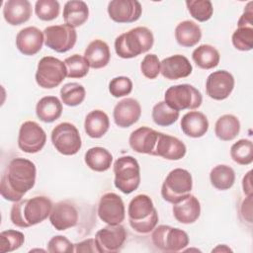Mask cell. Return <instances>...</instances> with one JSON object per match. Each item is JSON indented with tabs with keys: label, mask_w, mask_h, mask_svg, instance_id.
Instances as JSON below:
<instances>
[{
	"label": "cell",
	"mask_w": 253,
	"mask_h": 253,
	"mask_svg": "<svg viewBox=\"0 0 253 253\" xmlns=\"http://www.w3.org/2000/svg\"><path fill=\"white\" fill-rule=\"evenodd\" d=\"M142 74L148 79H154L160 73V61L156 54H146L140 63Z\"/></svg>",
	"instance_id": "obj_44"
},
{
	"label": "cell",
	"mask_w": 253,
	"mask_h": 253,
	"mask_svg": "<svg viewBox=\"0 0 253 253\" xmlns=\"http://www.w3.org/2000/svg\"><path fill=\"white\" fill-rule=\"evenodd\" d=\"M100 253H113L122 249L126 239V231L120 224H108L97 231L95 235Z\"/></svg>",
	"instance_id": "obj_14"
},
{
	"label": "cell",
	"mask_w": 253,
	"mask_h": 253,
	"mask_svg": "<svg viewBox=\"0 0 253 253\" xmlns=\"http://www.w3.org/2000/svg\"><path fill=\"white\" fill-rule=\"evenodd\" d=\"M141 13V5L136 0H113L108 4V14L116 23L135 22Z\"/></svg>",
	"instance_id": "obj_16"
},
{
	"label": "cell",
	"mask_w": 253,
	"mask_h": 253,
	"mask_svg": "<svg viewBox=\"0 0 253 253\" xmlns=\"http://www.w3.org/2000/svg\"><path fill=\"white\" fill-rule=\"evenodd\" d=\"M175 38L180 45L192 47L201 41L202 31L198 24L186 20L177 25L175 29Z\"/></svg>",
	"instance_id": "obj_29"
},
{
	"label": "cell",
	"mask_w": 253,
	"mask_h": 253,
	"mask_svg": "<svg viewBox=\"0 0 253 253\" xmlns=\"http://www.w3.org/2000/svg\"><path fill=\"white\" fill-rule=\"evenodd\" d=\"M193 188V179L186 169L176 168L166 176L162 188V198L171 204H175L188 196Z\"/></svg>",
	"instance_id": "obj_6"
},
{
	"label": "cell",
	"mask_w": 253,
	"mask_h": 253,
	"mask_svg": "<svg viewBox=\"0 0 253 253\" xmlns=\"http://www.w3.org/2000/svg\"><path fill=\"white\" fill-rule=\"evenodd\" d=\"M182 131L190 137L204 136L209 129L208 118L201 112L191 111L185 114L181 120Z\"/></svg>",
	"instance_id": "obj_25"
},
{
	"label": "cell",
	"mask_w": 253,
	"mask_h": 253,
	"mask_svg": "<svg viewBox=\"0 0 253 253\" xmlns=\"http://www.w3.org/2000/svg\"><path fill=\"white\" fill-rule=\"evenodd\" d=\"M141 115V107L137 100L126 98L114 108L113 117L115 124L120 127H129L135 124Z\"/></svg>",
	"instance_id": "obj_18"
},
{
	"label": "cell",
	"mask_w": 253,
	"mask_h": 253,
	"mask_svg": "<svg viewBox=\"0 0 253 253\" xmlns=\"http://www.w3.org/2000/svg\"><path fill=\"white\" fill-rule=\"evenodd\" d=\"M84 57L86 58L89 66L94 69H100L105 67L111 58V52L109 45L102 40L92 41L84 51Z\"/></svg>",
	"instance_id": "obj_26"
},
{
	"label": "cell",
	"mask_w": 253,
	"mask_h": 253,
	"mask_svg": "<svg viewBox=\"0 0 253 253\" xmlns=\"http://www.w3.org/2000/svg\"><path fill=\"white\" fill-rule=\"evenodd\" d=\"M172 211L177 221L190 224L199 218L201 214V205L195 196L189 194L179 202L173 204Z\"/></svg>",
	"instance_id": "obj_23"
},
{
	"label": "cell",
	"mask_w": 253,
	"mask_h": 253,
	"mask_svg": "<svg viewBox=\"0 0 253 253\" xmlns=\"http://www.w3.org/2000/svg\"><path fill=\"white\" fill-rule=\"evenodd\" d=\"M186 5L191 16L199 22H206L212 16L213 8L210 0H188Z\"/></svg>",
	"instance_id": "obj_38"
},
{
	"label": "cell",
	"mask_w": 253,
	"mask_h": 253,
	"mask_svg": "<svg viewBox=\"0 0 253 253\" xmlns=\"http://www.w3.org/2000/svg\"><path fill=\"white\" fill-rule=\"evenodd\" d=\"M52 207L51 201L44 196L21 200L12 206L10 218L12 223L18 227H30L47 218Z\"/></svg>",
	"instance_id": "obj_2"
},
{
	"label": "cell",
	"mask_w": 253,
	"mask_h": 253,
	"mask_svg": "<svg viewBox=\"0 0 253 253\" xmlns=\"http://www.w3.org/2000/svg\"><path fill=\"white\" fill-rule=\"evenodd\" d=\"M86 91L83 85L77 82H71L63 85L60 89L61 101L64 105L75 107L80 105L85 99Z\"/></svg>",
	"instance_id": "obj_35"
},
{
	"label": "cell",
	"mask_w": 253,
	"mask_h": 253,
	"mask_svg": "<svg viewBox=\"0 0 253 253\" xmlns=\"http://www.w3.org/2000/svg\"><path fill=\"white\" fill-rule=\"evenodd\" d=\"M68 78H82L89 72V64L86 58L80 54H73L64 60Z\"/></svg>",
	"instance_id": "obj_39"
},
{
	"label": "cell",
	"mask_w": 253,
	"mask_h": 253,
	"mask_svg": "<svg viewBox=\"0 0 253 253\" xmlns=\"http://www.w3.org/2000/svg\"><path fill=\"white\" fill-rule=\"evenodd\" d=\"M36 176L37 169L34 162L22 157L12 159L1 177V196L10 202L21 201L35 186Z\"/></svg>",
	"instance_id": "obj_1"
},
{
	"label": "cell",
	"mask_w": 253,
	"mask_h": 253,
	"mask_svg": "<svg viewBox=\"0 0 253 253\" xmlns=\"http://www.w3.org/2000/svg\"><path fill=\"white\" fill-rule=\"evenodd\" d=\"M220 250H221V251H224V250H225V251H231L226 245H219V246H217L216 248H214L212 251H220Z\"/></svg>",
	"instance_id": "obj_50"
},
{
	"label": "cell",
	"mask_w": 253,
	"mask_h": 253,
	"mask_svg": "<svg viewBox=\"0 0 253 253\" xmlns=\"http://www.w3.org/2000/svg\"><path fill=\"white\" fill-rule=\"evenodd\" d=\"M36 114L43 123H52L62 114V104L55 96L42 97L36 106Z\"/></svg>",
	"instance_id": "obj_30"
},
{
	"label": "cell",
	"mask_w": 253,
	"mask_h": 253,
	"mask_svg": "<svg viewBox=\"0 0 253 253\" xmlns=\"http://www.w3.org/2000/svg\"><path fill=\"white\" fill-rule=\"evenodd\" d=\"M113 162V156L104 147L95 146L87 150L85 153L86 165L96 172L107 171Z\"/></svg>",
	"instance_id": "obj_31"
},
{
	"label": "cell",
	"mask_w": 253,
	"mask_h": 253,
	"mask_svg": "<svg viewBox=\"0 0 253 253\" xmlns=\"http://www.w3.org/2000/svg\"><path fill=\"white\" fill-rule=\"evenodd\" d=\"M232 44L241 51H247L253 47V27H238L232 35Z\"/></svg>",
	"instance_id": "obj_41"
},
{
	"label": "cell",
	"mask_w": 253,
	"mask_h": 253,
	"mask_svg": "<svg viewBox=\"0 0 253 253\" xmlns=\"http://www.w3.org/2000/svg\"><path fill=\"white\" fill-rule=\"evenodd\" d=\"M78 217L76 208L67 201H61L52 207L49 221L56 230H66L77 224Z\"/></svg>",
	"instance_id": "obj_17"
},
{
	"label": "cell",
	"mask_w": 253,
	"mask_h": 253,
	"mask_svg": "<svg viewBox=\"0 0 253 253\" xmlns=\"http://www.w3.org/2000/svg\"><path fill=\"white\" fill-rule=\"evenodd\" d=\"M234 88V78L226 70H217L211 73L206 81V91L213 100L226 99Z\"/></svg>",
	"instance_id": "obj_15"
},
{
	"label": "cell",
	"mask_w": 253,
	"mask_h": 253,
	"mask_svg": "<svg viewBox=\"0 0 253 253\" xmlns=\"http://www.w3.org/2000/svg\"><path fill=\"white\" fill-rule=\"evenodd\" d=\"M74 244H72L65 236H53L47 243V251L50 253H71L74 252Z\"/></svg>",
	"instance_id": "obj_45"
},
{
	"label": "cell",
	"mask_w": 253,
	"mask_h": 253,
	"mask_svg": "<svg viewBox=\"0 0 253 253\" xmlns=\"http://www.w3.org/2000/svg\"><path fill=\"white\" fill-rule=\"evenodd\" d=\"M253 2H249L245 9L243 14L240 16L237 26L238 27H243V26H251L253 27V9H252Z\"/></svg>",
	"instance_id": "obj_47"
},
{
	"label": "cell",
	"mask_w": 253,
	"mask_h": 253,
	"mask_svg": "<svg viewBox=\"0 0 253 253\" xmlns=\"http://www.w3.org/2000/svg\"><path fill=\"white\" fill-rule=\"evenodd\" d=\"M151 239L155 247L164 252H178L189 244L187 232L180 228L163 224L152 230Z\"/></svg>",
	"instance_id": "obj_9"
},
{
	"label": "cell",
	"mask_w": 253,
	"mask_h": 253,
	"mask_svg": "<svg viewBox=\"0 0 253 253\" xmlns=\"http://www.w3.org/2000/svg\"><path fill=\"white\" fill-rule=\"evenodd\" d=\"M43 36L44 44L59 53L70 50L77 40L75 29L66 24L46 27L43 31Z\"/></svg>",
	"instance_id": "obj_11"
},
{
	"label": "cell",
	"mask_w": 253,
	"mask_h": 253,
	"mask_svg": "<svg viewBox=\"0 0 253 253\" xmlns=\"http://www.w3.org/2000/svg\"><path fill=\"white\" fill-rule=\"evenodd\" d=\"M46 142V134L42 127L36 122L27 121L19 129L18 146L26 153L41 151Z\"/></svg>",
	"instance_id": "obj_12"
},
{
	"label": "cell",
	"mask_w": 253,
	"mask_h": 253,
	"mask_svg": "<svg viewBox=\"0 0 253 253\" xmlns=\"http://www.w3.org/2000/svg\"><path fill=\"white\" fill-rule=\"evenodd\" d=\"M43 33L37 27L22 29L16 37V46L24 55H35L43 44Z\"/></svg>",
	"instance_id": "obj_20"
},
{
	"label": "cell",
	"mask_w": 253,
	"mask_h": 253,
	"mask_svg": "<svg viewBox=\"0 0 253 253\" xmlns=\"http://www.w3.org/2000/svg\"><path fill=\"white\" fill-rule=\"evenodd\" d=\"M165 103L172 109L180 112L195 110L202 105L201 92L190 84H179L169 87L164 95Z\"/></svg>",
	"instance_id": "obj_7"
},
{
	"label": "cell",
	"mask_w": 253,
	"mask_h": 253,
	"mask_svg": "<svg viewBox=\"0 0 253 253\" xmlns=\"http://www.w3.org/2000/svg\"><path fill=\"white\" fill-rule=\"evenodd\" d=\"M194 62L202 69H211L218 65L220 55L218 50L211 44H201L192 53Z\"/></svg>",
	"instance_id": "obj_33"
},
{
	"label": "cell",
	"mask_w": 253,
	"mask_h": 253,
	"mask_svg": "<svg viewBox=\"0 0 253 253\" xmlns=\"http://www.w3.org/2000/svg\"><path fill=\"white\" fill-rule=\"evenodd\" d=\"M230 156L240 165H249L253 161V144L249 139H239L230 148Z\"/></svg>",
	"instance_id": "obj_37"
},
{
	"label": "cell",
	"mask_w": 253,
	"mask_h": 253,
	"mask_svg": "<svg viewBox=\"0 0 253 253\" xmlns=\"http://www.w3.org/2000/svg\"><path fill=\"white\" fill-rule=\"evenodd\" d=\"M152 120L159 126L173 125L179 119V112L170 108L165 101L157 103L152 109Z\"/></svg>",
	"instance_id": "obj_36"
},
{
	"label": "cell",
	"mask_w": 253,
	"mask_h": 253,
	"mask_svg": "<svg viewBox=\"0 0 253 253\" xmlns=\"http://www.w3.org/2000/svg\"><path fill=\"white\" fill-rule=\"evenodd\" d=\"M252 196H247V198L243 201L242 205H241V214L244 217V219H246L248 222H252Z\"/></svg>",
	"instance_id": "obj_48"
},
{
	"label": "cell",
	"mask_w": 253,
	"mask_h": 253,
	"mask_svg": "<svg viewBox=\"0 0 253 253\" xmlns=\"http://www.w3.org/2000/svg\"><path fill=\"white\" fill-rule=\"evenodd\" d=\"M192 71L193 66L189 59L181 54L171 55L160 62V72L164 78L169 80L188 77Z\"/></svg>",
	"instance_id": "obj_21"
},
{
	"label": "cell",
	"mask_w": 253,
	"mask_h": 253,
	"mask_svg": "<svg viewBox=\"0 0 253 253\" xmlns=\"http://www.w3.org/2000/svg\"><path fill=\"white\" fill-rule=\"evenodd\" d=\"M51 142L55 149L63 155H74L82 146L81 136L77 127L67 122L58 124L52 129Z\"/></svg>",
	"instance_id": "obj_10"
},
{
	"label": "cell",
	"mask_w": 253,
	"mask_h": 253,
	"mask_svg": "<svg viewBox=\"0 0 253 253\" xmlns=\"http://www.w3.org/2000/svg\"><path fill=\"white\" fill-rule=\"evenodd\" d=\"M251 173H252V171H248L247 174L243 177V180H242V188H243V192L246 196H252Z\"/></svg>",
	"instance_id": "obj_49"
},
{
	"label": "cell",
	"mask_w": 253,
	"mask_h": 253,
	"mask_svg": "<svg viewBox=\"0 0 253 253\" xmlns=\"http://www.w3.org/2000/svg\"><path fill=\"white\" fill-rule=\"evenodd\" d=\"M210 180L215 189L225 191L233 186L235 182V173L228 165H216L211 170Z\"/></svg>",
	"instance_id": "obj_34"
},
{
	"label": "cell",
	"mask_w": 253,
	"mask_h": 253,
	"mask_svg": "<svg viewBox=\"0 0 253 253\" xmlns=\"http://www.w3.org/2000/svg\"><path fill=\"white\" fill-rule=\"evenodd\" d=\"M159 131L148 126H141L133 130L128 138L130 148L137 153L154 155Z\"/></svg>",
	"instance_id": "obj_19"
},
{
	"label": "cell",
	"mask_w": 253,
	"mask_h": 253,
	"mask_svg": "<svg viewBox=\"0 0 253 253\" xmlns=\"http://www.w3.org/2000/svg\"><path fill=\"white\" fill-rule=\"evenodd\" d=\"M74 252L81 253V252H91V253H100L98 244L96 242L95 238H88L86 240H83L81 242H78L74 244Z\"/></svg>",
	"instance_id": "obj_46"
},
{
	"label": "cell",
	"mask_w": 253,
	"mask_h": 253,
	"mask_svg": "<svg viewBox=\"0 0 253 253\" xmlns=\"http://www.w3.org/2000/svg\"><path fill=\"white\" fill-rule=\"evenodd\" d=\"M115 186L124 194H130L140 184V168L137 160L130 155L119 157L114 163Z\"/></svg>",
	"instance_id": "obj_5"
},
{
	"label": "cell",
	"mask_w": 253,
	"mask_h": 253,
	"mask_svg": "<svg viewBox=\"0 0 253 253\" xmlns=\"http://www.w3.org/2000/svg\"><path fill=\"white\" fill-rule=\"evenodd\" d=\"M186 145L177 137L159 132L154 150V156H160L167 160H180L186 154Z\"/></svg>",
	"instance_id": "obj_22"
},
{
	"label": "cell",
	"mask_w": 253,
	"mask_h": 253,
	"mask_svg": "<svg viewBox=\"0 0 253 253\" xmlns=\"http://www.w3.org/2000/svg\"><path fill=\"white\" fill-rule=\"evenodd\" d=\"M89 17V8L84 1H67L63 8V20L66 25L77 28L83 25Z\"/></svg>",
	"instance_id": "obj_28"
},
{
	"label": "cell",
	"mask_w": 253,
	"mask_h": 253,
	"mask_svg": "<svg viewBox=\"0 0 253 253\" xmlns=\"http://www.w3.org/2000/svg\"><path fill=\"white\" fill-rule=\"evenodd\" d=\"M153 42V34L148 28L136 27L116 39L115 50L122 58H132L148 51Z\"/></svg>",
	"instance_id": "obj_4"
},
{
	"label": "cell",
	"mask_w": 253,
	"mask_h": 253,
	"mask_svg": "<svg viewBox=\"0 0 253 253\" xmlns=\"http://www.w3.org/2000/svg\"><path fill=\"white\" fill-rule=\"evenodd\" d=\"M240 131L239 120L230 114L219 117L214 126L215 135L223 140L230 141L234 139Z\"/></svg>",
	"instance_id": "obj_32"
},
{
	"label": "cell",
	"mask_w": 253,
	"mask_h": 253,
	"mask_svg": "<svg viewBox=\"0 0 253 253\" xmlns=\"http://www.w3.org/2000/svg\"><path fill=\"white\" fill-rule=\"evenodd\" d=\"M109 91L116 98L126 96L132 91V82L126 76L115 77L109 83Z\"/></svg>",
	"instance_id": "obj_43"
},
{
	"label": "cell",
	"mask_w": 253,
	"mask_h": 253,
	"mask_svg": "<svg viewBox=\"0 0 253 253\" xmlns=\"http://www.w3.org/2000/svg\"><path fill=\"white\" fill-rule=\"evenodd\" d=\"M25 242V235L18 230L8 229L0 233V252H12L20 248Z\"/></svg>",
	"instance_id": "obj_40"
},
{
	"label": "cell",
	"mask_w": 253,
	"mask_h": 253,
	"mask_svg": "<svg viewBox=\"0 0 253 253\" xmlns=\"http://www.w3.org/2000/svg\"><path fill=\"white\" fill-rule=\"evenodd\" d=\"M110 120L108 115L101 110L91 111L85 118V132L92 138H100L108 131Z\"/></svg>",
	"instance_id": "obj_27"
},
{
	"label": "cell",
	"mask_w": 253,
	"mask_h": 253,
	"mask_svg": "<svg viewBox=\"0 0 253 253\" xmlns=\"http://www.w3.org/2000/svg\"><path fill=\"white\" fill-rule=\"evenodd\" d=\"M67 77V69L64 61L53 57H42L37 67L36 82L44 89H52L60 85V83Z\"/></svg>",
	"instance_id": "obj_8"
},
{
	"label": "cell",
	"mask_w": 253,
	"mask_h": 253,
	"mask_svg": "<svg viewBox=\"0 0 253 253\" xmlns=\"http://www.w3.org/2000/svg\"><path fill=\"white\" fill-rule=\"evenodd\" d=\"M3 16L12 26L24 24L32 16V4L28 0H8L4 4Z\"/></svg>",
	"instance_id": "obj_24"
},
{
	"label": "cell",
	"mask_w": 253,
	"mask_h": 253,
	"mask_svg": "<svg viewBox=\"0 0 253 253\" xmlns=\"http://www.w3.org/2000/svg\"><path fill=\"white\" fill-rule=\"evenodd\" d=\"M128 222L131 228L142 234L152 231L158 222V213L150 197L140 194L132 198L127 208Z\"/></svg>",
	"instance_id": "obj_3"
},
{
	"label": "cell",
	"mask_w": 253,
	"mask_h": 253,
	"mask_svg": "<svg viewBox=\"0 0 253 253\" xmlns=\"http://www.w3.org/2000/svg\"><path fill=\"white\" fill-rule=\"evenodd\" d=\"M98 216L107 224H120L126 216L125 205L116 193L104 194L98 205Z\"/></svg>",
	"instance_id": "obj_13"
},
{
	"label": "cell",
	"mask_w": 253,
	"mask_h": 253,
	"mask_svg": "<svg viewBox=\"0 0 253 253\" xmlns=\"http://www.w3.org/2000/svg\"><path fill=\"white\" fill-rule=\"evenodd\" d=\"M60 6L56 0H38L35 5V12L39 19L51 21L59 15Z\"/></svg>",
	"instance_id": "obj_42"
}]
</instances>
